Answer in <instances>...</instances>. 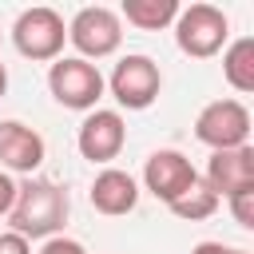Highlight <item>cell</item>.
<instances>
[{
	"label": "cell",
	"mask_w": 254,
	"mask_h": 254,
	"mask_svg": "<svg viewBox=\"0 0 254 254\" xmlns=\"http://www.w3.org/2000/svg\"><path fill=\"white\" fill-rule=\"evenodd\" d=\"M4 91H8V67L0 64V95H4Z\"/></svg>",
	"instance_id": "21"
},
{
	"label": "cell",
	"mask_w": 254,
	"mask_h": 254,
	"mask_svg": "<svg viewBox=\"0 0 254 254\" xmlns=\"http://www.w3.org/2000/svg\"><path fill=\"white\" fill-rule=\"evenodd\" d=\"M40 254H87V250H83L75 238H64V234H56V238H44Z\"/></svg>",
	"instance_id": "17"
},
{
	"label": "cell",
	"mask_w": 254,
	"mask_h": 254,
	"mask_svg": "<svg viewBox=\"0 0 254 254\" xmlns=\"http://www.w3.org/2000/svg\"><path fill=\"white\" fill-rule=\"evenodd\" d=\"M67 40L79 52V60H87V64L91 60H107L123 44V20H119V12L103 8V4H87V8H79L71 16Z\"/></svg>",
	"instance_id": "4"
},
{
	"label": "cell",
	"mask_w": 254,
	"mask_h": 254,
	"mask_svg": "<svg viewBox=\"0 0 254 254\" xmlns=\"http://www.w3.org/2000/svg\"><path fill=\"white\" fill-rule=\"evenodd\" d=\"M194 139L210 151H234L250 143V111L242 99H214L194 119Z\"/></svg>",
	"instance_id": "7"
},
{
	"label": "cell",
	"mask_w": 254,
	"mask_h": 254,
	"mask_svg": "<svg viewBox=\"0 0 254 254\" xmlns=\"http://www.w3.org/2000/svg\"><path fill=\"white\" fill-rule=\"evenodd\" d=\"M222 75H226V83H230L234 91H242V95L254 91V40H250V36L234 40V44L222 52Z\"/></svg>",
	"instance_id": "14"
},
{
	"label": "cell",
	"mask_w": 254,
	"mask_h": 254,
	"mask_svg": "<svg viewBox=\"0 0 254 254\" xmlns=\"http://www.w3.org/2000/svg\"><path fill=\"white\" fill-rule=\"evenodd\" d=\"M194 183H198V171L190 167V159H187L183 151H171V147L155 151V155L147 159V167H143V187H147L159 202H167V206H171L179 194H187Z\"/></svg>",
	"instance_id": "9"
},
{
	"label": "cell",
	"mask_w": 254,
	"mask_h": 254,
	"mask_svg": "<svg viewBox=\"0 0 254 254\" xmlns=\"http://www.w3.org/2000/svg\"><path fill=\"white\" fill-rule=\"evenodd\" d=\"M190 254H230V246H222V242H198Z\"/></svg>",
	"instance_id": "20"
},
{
	"label": "cell",
	"mask_w": 254,
	"mask_h": 254,
	"mask_svg": "<svg viewBox=\"0 0 254 254\" xmlns=\"http://www.w3.org/2000/svg\"><path fill=\"white\" fill-rule=\"evenodd\" d=\"M44 139L36 127L20 123V119H4L0 123V171H16V175H36L44 167Z\"/></svg>",
	"instance_id": "11"
},
{
	"label": "cell",
	"mask_w": 254,
	"mask_h": 254,
	"mask_svg": "<svg viewBox=\"0 0 254 254\" xmlns=\"http://www.w3.org/2000/svg\"><path fill=\"white\" fill-rule=\"evenodd\" d=\"M202 183L222 198L238 194V190H254V147H234V151H210V163H206V175Z\"/></svg>",
	"instance_id": "10"
},
{
	"label": "cell",
	"mask_w": 254,
	"mask_h": 254,
	"mask_svg": "<svg viewBox=\"0 0 254 254\" xmlns=\"http://www.w3.org/2000/svg\"><path fill=\"white\" fill-rule=\"evenodd\" d=\"M135 202H139V183H135L127 171L107 167V171L95 175V183H91V206H95L99 214L119 218V214H131Z\"/></svg>",
	"instance_id": "12"
},
{
	"label": "cell",
	"mask_w": 254,
	"mask_h": 254,
	"mask_svg": "<svg viewBox=\"0 0 254 254\" xmlns=\"http://www.w3.org/2000/svg\"><path fill=\"white\" fill-rule=\"evenodd\" d=\"M67 190L52 179H40V175H28L24 183H16V202L8 210V222H12V234L20 238H56L67 222Z\"/></svg>",
	"instance_id": "1"
},
{
	"label": "cell",
	"mask_w": 254,
	"mask_h": 254,
	"mask_svg": "<svg viewBox=\"0 0 254 254\" xmlns=\"http://www.w3.org/2000/svg\"><path fill=\"white\" fill-rule=\"evenodd\" d=\"M226 36H230V20L214 4H190V8H179V16H175V44L190 60L218 56Z\"/></svg>",
	"instance_id": "2"
},
{
	"label": "cell",
	"mask_w": 254,
	"mask_h": 254,
	"mask_svg": "<svg viewBox=\"0 0 254 254\" xmlns=\"http://www.w3.org/2000/svg\"><path fill=\"white\" fill-rule=\"evenodd\" d=\"M214 210H218V194H214L202 179H198L187 194H179V198L171 202V214H179L183 222H202V218H210Z\"/></svg>",
	"instance_id": "15"
},
{
	"label": "cell",
	"mask_w": 254,
	"mask_h": 254,
	"mask_svg": "<svg viewBox=\"0 0 254 254\" xmlns=\"http://www.w3.org/2000/svg\"><path fill=\"white\" fill-rule=\"evenodd\" d=\"M230 254H246V250H230Z\"/></svg>",
	"instance_id": "22"
},
{
	"label": "cell",
	"mask_w": 254,
	"mask_h": 254,
	"mask_svg": "<svg viewBox=\"0 0 254 254\" xmlns=\"http://www.w3.org/2000/svg\"><path fill=\"white\" fill-rule=\"evenodd\" d=\"M12 202H16V179L8 171H0V218L12 210Z\"/></svg>",
	"instance_id": "18"
},
{
	"label": "cell",
	"mask_w": 254,
	"mask_h": 254,
	"mask_svg": "<svg viewBox=\"0 0 254 254\" xmlns=\"http://www.w3.org/2000/svg\"><path fill=\"white\" fill-rule=\"evenodd\" d=\"M0 254H32L28 250V238H20V234H0Z\"/></svg>",
	"instance_id": "19"
},
{
	"label": "cell",
	"mask_w": 254,
	"mask_h": 254,
	"mask_svg": "<svg viewBox=\"0 0 254 254\" xmlns=\"http://www.w3.org/2000/svg\"><path fill=\"white\" fill-rule=\"evenodd\" d=\"M103 83L111 87V95H115L119 107H127V111H147V107L159 99V91H163V71H159V64H155L151 56L131 52V56H123V60L115 64V71H111Z\"/></svg>",
	"instance_id": "5"
},
{
	"label": "cell",
	"mask_w": 254,
	"mask_h": 254,
	"mask_svg": "<svg viewBox=\"0 0 254 254\" xmlns=\"http://www.w3.org/2000/svg\"><path fill=\"white\" fill-rule=\"evenodd\" d=\"M103 71L79 56H60L52 60L48 67V91L60 107H71V111H95L99 95H103Z\"/></svg>",
	"instance_id": "3"
},
{
	"label": "cell",
	"mask_w": 254,
	"mask_h": 254,
	"mask_svg": "<svg viewBox=\"0 0 254 254\" xmlns=\"http://www.w3.org/2000/svg\"><path fill=\"white\" fill-rule=\"evenodd\" d=\"M64 40H67L64 16L56 8H44V4L24 8L12 24V44L24 60H60Z\"/></svg>",
	"instance_id": "6"
},
{
	"label": "cell",
	"mask_w": 254,
	"mask_h": 254,
	"mask_svg": "<svg viewBox=\"0 0 254 254\" xmlns=\"http://www.w3.org/2000/svg\"><path fill=\"white\" fill-rule=\"evenodd\" d=\"M127 143V123L119 111H107V107H95L87 111V119L79 123V135H75V147L87 163H111Z\"/></svg>",
	"instance_id": "8"
},
{
	"label": "cell",
	"mask_w": 254,
	"mask_h": 254,
	"mask_svg": "<svg viewBox=\"0 0 254 254\" xmlns=\"http://www.w3.org/2000/svg\"><path fill=\"white\" fill-rule=\"evenodd\" d=\"M179 16V0H123L119 20L143 28V32H159Z\"/></svg>",
	"instance_id": "13"
},
{
	"label": "cell",
	"mask_w": 254,
	"mask_h": 254,
	"mask_svg": "<svg viewBox=\"0 0 254 254\" xmlns=\"http://www.w3.org/2000/svg\"><path fill=\"white\" fill-rule=\"evenodd\" d=\"M226 202H230L234 222H238L242 230H254V190H238V194H230Z\"/></svg>",
	"instance_id": "16"
}]
</instances>
